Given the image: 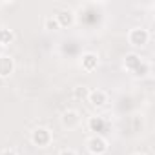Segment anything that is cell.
<instances>
[{"mask_svg":"<svg viewBox=\"0 0 155 155\" xmlns=\"http://www.w3.org/2000/svg\"><path fill=\"white\" fill-rule=\"evenodd\" d=\"M124 68H126L130 73L137 75V77L146 75V73L150 71V66H148L146 62H142V58H140L137 53H128V55L124 57Z\"/></svg>","mask_w":155,"mask_h":155,"instance_id":"obj_1","label":"cell"},{"mask_svg":"<svg viewBox=\"0 0 155 155\" xmlns=\"http://www.w3.org/2000/svg\"><path fill=\"white\" fill-rule=\"evenodd\" d=\"M51 140H53V135H51V131H49L48 128L38 126V128H35V130L31 131V142H33L35 146H38V148L49 146Z\"/></svg>","mask_w":155,"mask_h":155,"instance_id":"obj_2","label":"cell"},{"mask_svg":"<svg viewBox=\"0 0 155 155\" xmlns=\"http://www.w3.org/2000/svg\"><path fill=\"white\" fill-rule=\"evenodd\" d=\"M86 146L91 155H104L108 151V140L102 135H91L86 140Z\"/></svg>","mask_w":155,"mask_h":155,"instance_id":"obj_3","label":"cell"},{"mask_svg":"<svg viewBox=\"0 0 155 155\" xmlns=\"http://www.w3.org/2000/svg\"><path fill=\"white\" fill-rule=\"evenodd\" d=\"M148 40H150V31L144 29V28H133V29H130V33H128V42H130L131 46H135V48L146 46Z\"/></svg>","mask_w":155,"mask_h":155,"instance_id":"obj_4","label":"cell"},{"mask_svg":"<svg viewBox=\"0 0 155 155\" xmlns=\"http://www.w3.org/2000/svg\"><path fill=\"white\" fill-rule=\"evenodd\" d=\"M15 71V58L11 55H0V79H8Z\"/></svg>","mask_w":155,"mask_h":155,"instance_id":"obj_5","label":"cell"},{"mask_svg":"<svg viewBox=\"0 0 155 155\" xmlns=\"http://www.w3.org/2000/svg\"><path fill=\"white\" fill-rule=\"evenodd\" d=\"M81 68H82L86 73L95 71V69L99 68V55H97V53H91V51L82 53V57H81Z\"/></svg>","mask_w":155,"mask_h":155,"instance_id":"obj_6","label":"cell"},{"mask_svg":"<svg viewBox=\"0 0 155 155\" xmlns=\"http://www.w3.org/2000/svg\"><path fill=\"white\" fill-rule=\"evenodd\" d=\"M88 102L93 106V108H102L106 102H108V93L104 91V90H101V88H97V90H90V93H88Z\"/></svg>","mask_w":155,"mask_h":155,"instance_id":"obj_7","label":"cell"},{"mask_svg":"<svg viewBox=\"0 0 155 155\" xmlns=\"http://www.w3.org/2000/svg\"><path fill=\"white\" fill-rule=\"evenodd\" d=\"M60 122H62L64 128L73 130V128H77V126L81 124V115H79V111H75V110H68V111L62 113Z\"/></svg>","mask_w":155,"mask_h":155,"instance_id":"obj_8","label":"cell"},{"mask_svg":"<svg viewBox=\"0 0 155 155\" xmlns=\"http://www.w3.org/2000/svg\"><path fill=\"white\" fill-rule=\"evenodd\" d=\"M55 18H57V22H58L60 28H69L75 22V11L73 9H60L55 15Z\"/></svg>","mask_w":155,"mask_h":155,"instance_id":"obj_9","label":"cell"},{"mask_svg":"<svg viewBox=\"0 0 155 155\" xmlns=\"http://www.w3.org/2000/svg\"><path fill=\"white\" fill-rule=\"evenodd\" d=\"M88 128L91 130V131H97L95 135H101L99 131H102L104 128H106V120L102 119V117H90V120H88Z\"/></svg>","mask_w":155,"mask_h":155,"instance_id":"obj_10","label":"cell"},{"mask_svg":"<svg viewBox=\"0 0 155 155\" xmlns=\"http://www.w3.org/2000/svg\"><path fill=\"white\" fill-rule=\"evenodd\" d=\"M15 42V31L9 28H0V46H9Z\"/></svg>","mask_w":155,"mask_h":155,"instance_id":"obj_11","label":"cell"},{"mask_svg":"<svg viewBox=\"0 0 155 155\" xmlns=\"http://www.w3.org/2000/svg\"><path fill=\"white\" fill-rule=\"evenodd\" d=\"M44 28H46L48 31H58V29H60V26H58L55 15H49V17L44 20Z\"/></svg>","mask_w":155,"mask_h":155,"instance_id":"obj_12","label":"cell"},{"mask_svg":"<svg viewBox=\"0 0 155 155\" xmlns=\"http://www.w3.org/2000/svg\"><path fill=\"white\" fill-rule=\"evenodd\" d=\"M88 93H90V90H88V88H84V86L75 88V97H88Z\"/></svg>","mask_w":155,"mask_h":155,"instance_id":"obj_13","label":"cell"},{"mask_svg":"<svg viewBox=\"0 0 155 155\" xmlns=\"http://www.w3.org/2000/svg\"><path fill=\"white\" fill-rule=\"evenodd\" d=\"M0 155H18V153H17V150H15V148H6V150L0 151Z\"/></svg>","mask_w":155,"mask_h":155,"instance_id":"obj_14","label":"cell"},{"mask_svg":"<svg viewBox=\"0 0 155 155\" xmlns=\"http://www.w3.org/2000/svg\"><path fill=\"white\" fill-rule=\"evenodd\" d=\"M58 155H77V151H75V150H71V148H66V150H62Z\"/></svg>","mask_w":155,"mask_h":155,"instance_id":"obj_15","label":"cell"},{"mask_svg":"<svg viewBox=\"0 0 155 155\" xmlns=\"http://www.w3.org/2000/svg\"><path fill=\"white\" fill-rule=\"evenodd\" d=\"M133 155H144V153H140V151H137V153H133Z\"/></svg>","mask_w":155,"mask_h":155,"instance_id":"obj_16","label":"cell"}]
</instances>
